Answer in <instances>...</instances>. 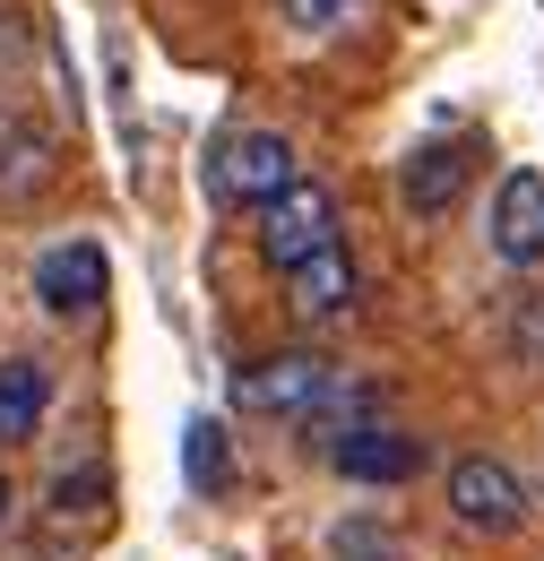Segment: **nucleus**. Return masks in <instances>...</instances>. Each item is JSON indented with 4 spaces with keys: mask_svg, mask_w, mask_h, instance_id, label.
<instances>
[{
    "mask_svg": "<svg viewBox=\"0 0 544 561\" xmlns=\"http://www.w3.org/2000/svg\"><path fill=\"white\" fill-rule=\"evenodd\" d=\"M294 147L276 130H225L216 156H207V199L216 208H269L276 191H294Z\"/></svg>",
    "mask_w": 544,
    "mask_h": 561,
    "instance_id": "nucleus-1",
    "label": "nucleus"
},
{
    "mask_svg": "<svg viewBox=\"0 0 544 561\" xmlns=\"http://www.w3.org/2000/svg\"><path fill=\"white\" fill-rule=\"evenodd\" d=\"M329 242H338V199H329V182H294V191H276L269 208H260V260H269L276 277L303 268V260H320Z\"/></svg>",
    "mask_w": 544,
    "mask_h": 561,
    "instance_id": "nucleus-2",
    "label": "nucleus"
},
{
    "mask_svg": "<svg viewBox=\"0 0 544 561\" xmlns=\"http://www.w3.org/2000/svg\"><path fill=\"white\" fill-rule=\"evenodd\" d=\"M329 380H338V363H329V354L276 346V354H260V363H242V407H251V415L303 423L311 407H320V389H329Z\"/></svg>",
    "mask_w": 544,
    "mask_h": 561,
    "instance_id": "nucleus-3",
    "label": "nucleus"
},
{
    "mask_svg": "<svg viewBox=\"0 0 544 561\" xmlns=\"http://www.w3.org/2000/svg\"><path fill=\"white\" fill-rule=\"evenodd\" d=\"M450 518L467 536H519L528 527V484L501 458H458L450 467Z\"/></svg>",
    "mask_w": 544,
    "mask_h": 561,
    "instance_id": "nucleus-4",
    "label": "nucleus"
},
{
    "mask_svg": "<svg viewBox=\"0 0 544 561\" xmlns=\"http://www.w3.org/2000/svg\"><path fill=\"white\" fill-rule=\"evenodd\" d=\"M329 467H338L345 484H415V467H423V440H415L407 423H354V432H338L329 440Z\"/></svg>",
    "mask_w": 544,
    "mask_h": 561,
    "instance_id": "nucleus-5",
    "label": "nucleus"
},
{
    "mask_svg": "<svg viewBox=\"0 0 544 561\" xmlns=\"http://www.w3.org/2000/svg\"><path fill=\"white\" fill-rule=\"evenodd\" d=\"M467 173H476V139H423L407 156V208L415 216H450L458 208V191H467Z\"/></svg>",
    "mask_w": 544,
    "mask_h": 561,
    "instance_id": "nucleus-6",
    "label": "nucleus"
},
{
    "mask_svg": "<svg viewBox=\"0 0 544 561\" xmlns=\"http://www.w3.org/2000/svg\"><path fill=\"white\" fill-rule=\"evenodd\" d=\"M104 285H113V268H104V251H95V242H61V251H44V268H35V294H44V311H53V320L95 311V302H104Z\"/></svg>",
    "mask_w": 544,
    "mask_h": 561,
    "instance_id": "nucleus-7",
    "label": "nucleus"
},
{
    "mask_svg": "<svg viewBox=\"0 0 544 561\" xmlns=\"http://www.w3.org/2000/svg\"><path fill=\"white\" fill-rule=\"evenodd\" d=\"M492 251L510 268H536L544 260V173H510L492 191Z\"/></svg>",
    "mask_w": 544,
    "mask_h": 561,
    "instance_id": "nucleus-8",
    "label": "nucleus"
},
{
    "mask_svg": "<svg viewBox=\"0 0 544 561\" xmlns=\"http://www.w3.org/2000/svg\"><path fill=\"white\" fill-rule=\"evenodd\" d=\"M285 302H294V320H345L354 311V260H345V242H329L320 260H303V268H285Z\"/></svg>",
    "mask_w": 544,
    "mask_h": 561,
    "instance_id": "nucleus-9",
    "label": "nucleus"
},
{
    "mask_svg": "<svg viewBox=\"0 0 544 561\" xmlns=\"http://www.w3.org/2000/svg\"><path fill=\"white\" fill-rule=\"evenodd\" d=\"M44 407H53V380H44V363L9 354V363H0V449L35 440V432H44Z\"/></svg>",
    "mask_w": 544,
    "mask_h": 561,
    "instance_id": "nucleus-10",
    "label": "nucleus"
},
{
    "mask_svg": "<svg viewBox=\"0 0 544 561\" xmlns=\"http://www.w3.org/2000/svg\"><path fill=\"white\" fill-rule=\"evenodd\" d=\"M44 156H53V139H44L26 113H9V104H0V182H26V173H44Z\"/></svg>",
    "mask_w": 544,
    "mask_h": 561,
    "instance_id": "nucleus-11",
    "label": "nucleus"
},
{
    "mask_svg": "<svg viewBox=\"0 0 544 561\" xmlns=\"http://www.w3.org/2000/svg\"><path fill=\"white\" fill-rule=\"evenodd\" d=\"M329 553L338 561H407V545H398L381 518H338V527H329Z\"/></svg>",
    "mask_w": 544,
    "mask_h": 561,
    "instance_id": "nucleus-12",
    "label": "nucleus"
},
{
    "mask_svg": "<svg viewBox=\"0 0 544 561\" xmlns=\"http://www.w3.org/2000/svg\"><path fill=\"white\" fill-rule=\"evenodd\" d=\"M191 484H207V492H225L234 484V449H225V423H191Z\"/></svg>",
    "mask_w": 544,
    "mask_h": 561,
    "instance_id": "nucleus-13",
    "label": "nucleus"
},
{
    "mask_svg": "<svg viewBox=\"0 0 544 561\" xmlns=\"http://www.w3.org/2000/svg\"><path fill=\"white\" fill-rule=\"evenodd\" d=\"M510 354H519L528 371H544V285L519 294V311H510Z\"/></svg>",
    "mask_w": 544,
    "mask_h": 561,
    "instance_id": "nucleus-14",
    "label": "nucleus"
},
{
    "mask_svg": "<svg viewBox=\"0 0 544 561\" xmlns=\"http://www.w3.org/2000/svg\"><path fill=\"white\" fill-rule=\"evenodd\" d=\"M285 9V26H303V35H320V26H338V18H354L363 0H276Z\"/></svg>",
    "mask_w": 544,
    "mask_h": 561,
    "instance_id": "nucleus-15",
    "label": "nucleus"
},
{
    "mask_svg": "<svg viewBox=\"0 0 544 561\" xmlns=\"http://www.w3.org/2000/svg\"><path fill=\"white\" fill-rule=\"evenodd\" d=\"M9 501H18V492H9V476H0V518H9Z\"/></svg>",
    "mask_w": 544,
    "mask_h": 561,
    "instance_id": "nucleus-16",
    "label": "nucleus"
}]
</instances>
